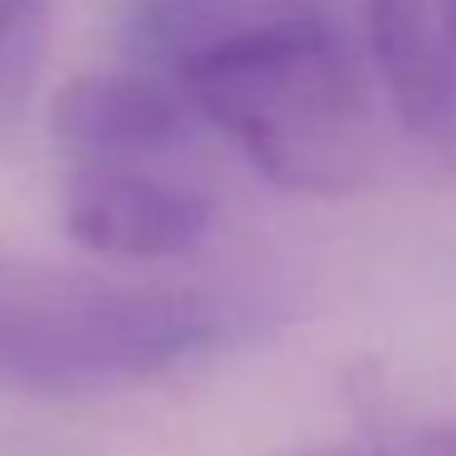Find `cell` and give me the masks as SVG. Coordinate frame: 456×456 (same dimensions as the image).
<instances>
[{
	"instance_id": "cell-2",
	"label": "cell",
	"mask_w": 456,
	"mask_h": 456,
	"mask_svg": "<svg viewBox=\"0 0 456 456\" xmlns=\"http://www.w3.org/2000/svg\"><path fill=\"white\" fill-rule=\"evenodd\" d=\"M236 329L216 295L0 246V393L84 403L162 383Z\"/></svg>"
},
{
	"instance_id": "cell-7",
	"label": "cell",
	"mask_w": 456,
	"mask_h": 456,
	"mask_svg": "<svg viewBox=\"0 0 456 456\" xmlns=\"http://www.w3.org/2000/svg\"><path fill=\"white\" fill-rule=\"evenodd\" d=\"M45 0H0V84H15L40 45Z\"/></svg>"
},
{
	"instance_id": "cell-6",
	"label": "cell",
	"mask_w": 456,
	"mask_h": 456,
	"mask_svg": "<svg viewBox=\"0 0 456 456\" xmlns=\"http://www.w3.org/2000/svg\"><path fill=\"white\" fill-rule=\"evenodd\" d=\"M285 456H456V417L393 427V432H368V436H344V442L299 446V452H285Z\"/></svg>"
},
{
	"instance_id": "cell-5",
	"label": "cell",
	"mask_w": 456,
	"mask_h": 456,
	"mask_svg": "<svg viewBox=\"0 0 456 456\" xmlns=\"http://www.w3.org/2000/svg\"><path fill=\"white\" fill-rule=\"evenodd\" d=\"M50 133L74 162H138L177 152L197 118L167 74L99 69L74 74L50 99Z\"/></svg>"
},
{
	"instance_id": "cell-4",
	"label": "cell",
	"mask_w": 456,
	"mask_h": 456,
	"mask_svg": "<svg viewBox=\"0 0 456 456\" xmlns=\"http://www.w3.org/2000/svg\"><path fill=\"white\" fill-rule=\"evenodd\" d=\"M363 25L393 118L432 158H456V0H368Z\"/></svg>"
},
{
	"instance_id": "cell-3",
	"label": "cell",
	"mask_w": 456,
	"mask_h": 456,
	"mask_svg": "<svg viewBox=\"0 0 456 456\" xmlns=\"http://www.w3.org/2000/svg\"><path fill=\"white\" fill-rule=\"evenodd\" d=\"M60 216L64 236L103 265H158L197 250L216 207L197 187L138 162H74Z\"/></svg>"
},
{
	"instance_id": "cell-8",
	"label": "cell",
	"mask_w": 456,
	"mask_h": 456,
	"mask_svg": "<svg viewBox=\"0 0 456 456\" xmlns=\"http://www.w3.org/2000/svg\"><path fill=\"white\" fill-rule=\"evenodd\" d=\"M270 11H319V0H270Z\"/></svg>"
},
{
	"instance_id": "cell-1",
	"label": "cell",
	"mask_w": 456,
	"mask_h": 456,
	"mask_svg": "<svg viewBox=\"0 0 456 456\" xmlns=\"http://www.w3.org/2000/svg\"><path fill=\"white\" fill-rule=\"evenodd\" d=\"M197 128H216L270 187L348 197L373 172L368 84L324 11H265L167 69Z\"/></svg>"
}]
</instances>
